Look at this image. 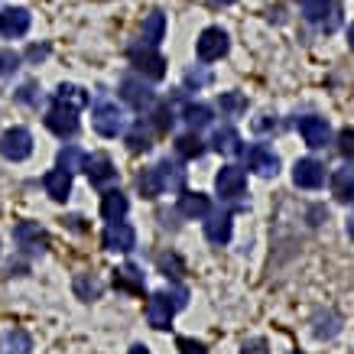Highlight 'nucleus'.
<instances>
[{"instance_id":"20e7f679","label":"nucleus","mask_w":354,"mask_h":354,"mask_svg":"<svg viewBox=\"0 0 354 354\" xmlns=\"http://www.w3.org/2000/svg\"><path fill=\"white\" fill-rule=\"evenodd\" d=\"M227 49H231V39H227V32L221 30V26H208V30H202L198 43H195V53H198L202 62H215V59L227 55Z\"/></svg>"},{"instance_id":"f3484780","label":"nucleus","mask_w":354,"mask_h":354,"mask_svg":"<svg viewBox=\"0 0 354 354\" xmlns=\"http://www.w3.org/2000/svg\"><path fill=\"white\" fill-rule=\"evenodd\" d=\"M205 221V237L212 244H227L231 241V212H208Z\"/></svg>"},{"instance_id":"393cba45","label":"nucleus","mask_w":354,"mask_h":354,"mask_svg":"<svg viewBox=\"0 0 354 354\" xmlns=\"http://www.w3.org/2000/svg\"><path fill=\"white\" fill-rule=\"evenodd\" d=\"M156 172H160V179H162V189H183L185 185V169H179V162L160 160L156 162Z\"/></svg>"},{"instance_id":"4468645a","label":"nucleus","mask_w":354,"mask_h":354,"mask_svg":"<svg viewBox=\"0 0 354 354\" xmlns=\"http://www.w3.org/2000/svg\"><path fill=\"white\" fill-rule=\"evenodd\" d=\"M247 169H254L257 176H263V179L277 176V172H279L277 153L270 150V147H263V143H254V147L247 150Z\"/></svg>"},{"instance_id":"aec40b11","label":"nucleus","mask_w":354,"mask_h":354,"mask_svg":"<svg viewBox=\"0 0 354 354\" xmlns=\"http://www.w3.org/2000/svg\"><path fill=\"white\" fill-rule=\"evenodd\" d=\"M208 212H212L208 195H202V192H183L179 195V215L183 218H205Z\"/></svg>"},{"instance_id":"9b49d317","label":"nucleus","mask_w":354,"mask_h":354,"mask_svg":"<svg viewBox=\"0 0 354 354\" xmlns=\"http://www.w3.org/2000/svg\"><path fill=\"white\" fill-rule=\"evenodd\" d=\"M13 237H17V244H20L23 250H30V254H43L46 247H49V234H46L36 221H20V225L13 227Z\"/></svg>"},{"instance_id":"39448f33","label":"nucleus","mask_w":354,"mask_h":354,"mask_svg":"<svg viewBox=\"0 0 354 354\" xmlns=\"http://www.w3.org/2000/svg\"><path fill=\"white\" fill-rule=\"evenodd\" d=\"M30 153H32V133L26 127H13L0 137V156H3V160L20 162V160H26Z\"/></svg>"},{"instance_id":"7c9ffc66","label":"nucleus","mask_w":354,"mask_h":354,"mask_svg":"<svg viewBox=\"0 0 354 354\" xmlns=\"http://www.w3.org/2000/svg\"><path fill=\"white\" fill-rule=\"evenodd\" d=\"M85 166V153L78 150V147H62L59 150V169H65V172H75V169H82Z\"/></svg>"},{"instance_id":"7ed1b4c3","label":"nucleus","mask_w":354,"mask_h":354,"mask_svg":"<svg viewBox=\"0 0 354 354\" xmlns=\"http://www.w3.org/2000/svg\"><path fill=\"white\" fill-rule=\"evenodd\" d=\"M91 124L101 137H118L127 130V118H124V111L114 104V101H97L95 111H91Z\"/></svg>"},{"instance_id":"f257e3e1","label":"nucleus","mask_w":354,"mask_h":354,"mask_svg":"<svg viewBox=\"0 0 354 354\" xmlns=\"http://www.w3.org/2000/svg\"><path fill=\"white\" fill-rule=\"evenodd\" d=\"M185 302H189V292L183 286H176L169 292H153L150 302H147V319H150L153 328H169L172 315L185 309Z\"/></svg>"},{"instance_id":"a19ab883","label":"nucleus","mask_w":354,"mask_h":354,"mask_svg":"<svg viewBox=\"0 0 354 354\" xmlns=\"http://www.w3.org/2000/svg\"><path fill=\"white\" fill-rule=\"evenodd\" d=\"M23 104H39V95H36V85H23L20 95H17Z\"/></svg>"},{"instance_id":"72a5a7b5","label":"nucleus","mask_w":354,"mask_h":354,"mask_svg":"<svg viewBox=\"0 0 354 354\" xmlns=\"http://www.w3.org/2000/svg\"><path fill=\"white\" fill-rule=\"evenodd\" d=\"M221 111L231 114V118H237L241 111H247V97L241 95V91H225V95H221Z\"/></svg>"},{"instance_id":"58836bf2","label":"nucleus","mask_w":354,"mask_h":354,"mask_svg":"<svg viewBox=\"0 0 354 354\" xmlns=\"http://www.w3.org/2000/svg\"><path fill=\"white\" fill-rule=\"evenodd\" d=\"M176 348H179V354H208V351H205V344L195 342V338H179V342H176Z\"/></svg>"},{"instance_id":"ea45409f","label":"nucleus","mask_w":354,"mask_h":354,"mask_svg":"<svg viewBox=\"0 0 354 354\" xmlns=\"http://www.w3.org/2000/svg\"><path fill=\"white\" fill-rule=\"evenodd\" d=\"M241 354H267V342L263 338H254V342H244Z\"/></svg>"},{"instance_id":"ddd939ff","label":"nucleus","mask_w":354,"mask_h":354,"mask_svg":"<svg viewBox=\"0 0 354 354\" xmlns=\"http://www.w3.org/2000/svg\"><path fill=\"white\" fill-rule=\"evenodd\" d=\"M292 183L299 185V189H319V185L325 183V166L319 160H312V156L296 160V166H292Z\"/></svg>"},{"instance_id":"a211bd4d","label":"nucleus","mask_w":354,"mask_h":354,"mask_svg":"<svg viewBox=\"0 0 354 354\" xmlns=\"http://www.w3.org/2000/svg\"><path fill=\"white\" fill-rule=\"evenodd\" d=\"M43 189L49 198H55V202H65L68 195H72V172L65 169H49L43 176Z\"/></svg>"},{"instance_id":"9d476101","label":"nucleus","mask_w":354,"mask_h":354,"mask_svg":"<svg viewBox=\"0 0 354 354\" xmlns=\"http://www.w3.org/2000/svg\"><path fill=\"white\" fill-rule=\"evenodd\" d=\"M82 169L88 172V179H91V185H97V189H108L114 179H118V169H114V162H111V156H104V153H95V156H85V166Z\"/></svg>"},{"instance_id":"423d86ee","label":"nucleus","mask_w":354,"mask_h":354,"mask_svg":"<svg viewBox=\"0 0 354 354\" xmlns=\"http://www.w3.org/2000/svg\"><path fill=\"white\" fill-rule=\"evenodd\" d=\"M130 62H133V68H137L140 75L153 78V82H160L162 75H166V59H162L153 46H143V49H130Z\"/></svg>"},{"instance_id":"0eeeda50","label":"nucleus","mask_w":354,"mask_h":354,"mask_svg":"<svg viewBox=\"0 0 354 354\" xmlns=\"http://www.w3.org/2000/svg\"><path fill=\"white\" fill-rule=\"evenodd\" d=\"M101 244L108 247V250L127 254V250H133V244H137V231H133L124 218H120V221H108L104 234H101Z\"/></svg>"},{"instance_id":"a18cd8bd","label":"nucleus","mask_w":354,"mask_h":354,"mask_svg":"<svg viewBox=\"0 0 354 354\" xmlns=\"http://www.w3.org/2000/svg\"><path fill=\"white\" fill-rule=\"evenodd\" d=\"M348 237H351V241H354V215L348 218Z\"/></svg>"},{"instance_id":"2f4dec72","label":"nucleus","mask_w":354,"mask_h":354,"mask_svg":"<svg viewBox=\"0 0 354 354\" xmlns=\"http://www.w3.org/2000/svg\"><path fill=\"white\" fill-rule=\"evenodd\" d=\"M114 283H118L120 290L143 292V273H140L137 267H124V270H118V277H114Z\"/></svg>"},{"instance_id":"49530a36","label":"nucleus","mask_w":354,"mask_h":354,"mask_svg":"<svg viewBox=\"0 0 354 354\" xmlns=\"http://www.w3.org/2000/svg\"><path fill=\"white\" fill-rule=\"evenodd\" d=\"M208 3H215V7H227V3H234V0H208Z\"/></svg>"},{"instance_id":"c756f323","label":"nucleus","mask_w":354,"mask_h":354,"mask_svg":"<svg viewBox=\"0 0 354 354\" xmlns=\"http://www.w3.org/2000/svg\"><path fill=\"white\" fill-rule=\"evenodd\" d=\"M183 118H185V124H189L192 130H202V127L212 124V108H208V104H185Z\"/></svg>"},{"instance_id":"6e6552de","label":"nucleus","mask_w":354,"mask_h":354,"mask_svg":"<svg viewBox=\"0 0 354 354\" xmlns=\"http://www.w3.org/2000/svg\"><path fill=\"white\" fill-rule=\"evenodd\" d=\"M46 127L53 130L55 137H75L78 133V111L75 108H65V104H53L49 114H46Z\"/></svg>"},{"instance_id":"473e14b6","label":"nucleus","mask_w":354,"mask_h":354,"mask_svg":"<svg viewBox=\"0 0 354 354\" xmlns=\"http://www.w3.org/2000/svg\"><path fill=\"white\" fill-rule=\"evenodd\" d=\"M127 147L130 153H143V150H150L153 143H150V130L143 127V120L140 124H133V130L127 133Z\"/></svg>"},{"instance_id":"4be33fe9","label":"nucleus","mask_w":354,"mask_h":354,"mask_svg":"<svg viewBox=\"0 0 354 354\" xmlns=\"http://www.w3.org/2000/svg\"><path fill=\"white\" fill-rule=\"evenodd\" d=\"M32 351V338L23 328H10V332L0 335V354H30Z\"/></svg>"},{"instance_id":"e433bc0d","label":"nucleus","mask_w":354,"mask_h":354,"mask_svg":"<svg viewBox=\"0 0 354 354\" xmlns=\"http://www.w3.org/2000/svg\"><path fill=\"white\" fill-rule=\"evenodd\" d=\"M75 290H78V296H82V299H95L97 292H101V283H97V279H91V283H88V277H78L75 279Z\"/></svg>"},{"instance_id":"bb28decb","label":"nucleus","mask_w":354,"mask_h":354,"mask_svg":"<svg viewBox=\"0 0 354 354\" xmlns=\"http://www.w3.org/2000/svg\"><path fill=\"white\" fill-rule=\"evenodd\" d=\"M312 325H315V328H312V332H315V338H335V335H338V328H342V319L328 309V312H319V315L312 319Z\"/></svg>"},{"instance_id":"f704fd0d","label":"nucleus","mask_w":354,"mask_h":354,"mask_svg":"<svg viewBox=\"0 0 354 354\" xmlns=\"http://www.w3.org/2000/svg\"><path fill=\"white\" fill-rule=\"evenodd\" d=\"M17 68H20V55L10 53V49H3V53H0V78L13 75Z\"/></svg>"},{"instance_id":"c85d7f7f","label":"nucleus","mask_w":354,"mask_h":354,"mask_svg":"<svg viewBox=\"0 0 354 354\" xmlns=\"http://www.w3.org/2000/svg\"><path fill=\"white\" fill-rule=\"evenodd\" d=\"M176 153H179L183 160H198V156L205 153V143L198 140V133L192 130V133H183V137L176 140Z\"/></svg>"},{"instance_id":"dca6fc26","label":"nucleus","mask_w":354,"mask_h":354,"mask_svg":"<svg viewBox=\"0 0 354 354\" xmlns=\"http://www.w3.org/2000/svg\"><path fill=\"white\" fill-rule=\"evenodd\" d=\"M120 97L127 101L130 108H137V111L153 108V101H156V95H153L140 78H124V82H120Z\"/></svg>"},{"instance_id":"a878e982","label":"nucleus","mask_w":354,"mask_h":354,"mask_svg":"<svg viewBox=\"0 0 354 354\" xmlns=\"http://www.w3.org/2000/svg\"><path fill=\"white\" fill-rule=\"evenodd\" d=\"M55 104H65V108H85L88 104V91L78 85H59L55 91Z\"/></svg>"},{"instance_id":"c9c22d12","label":"nucleus","mask_w":354,"mask_h":354,"mask_svg":"<svg viewBox=\"0 0 354 354\" xmlns=\"http://www.w3.org/2000/svg\"><path fill=\"white\" fill-rule=\"evenodd\" d=\"M153 127H156V130H169L172 127V108H169V101L153 111Z\"/></svg>"},{"instance_id":"2eb2a0df","label":"nucleus","mask_w":354,"mask_h":354,"mask_svg":"<svg viewBox=\"0 0 354 354\" xmlns=\"http://www.w3.org/2000/svg\"><path fill=\"white\" fill-rule=\"evenodd\" d=\"M30 10H23V7H7V10H0V36L3 39H20L23 32L30 30Z\"/></svg>"},{"instance_id":"cd10ccee","label":"nucleus","mask_w":354,"mask_h":354,"mask_svg":"<svg viewBox=\"0 0 354 354\" xmlns=\"http://www.w3.org/2000/svg\"><path fill=\"white\" fill-rule=\"evenodd\" d=\"M137 185H140V195H143V198H160V195L166 192L156 166H153V169H143V176L137 179Z\"/></svg>"},{"instance_id":"37998d69","label":"nucleus","mask_w":354,"mask_h":354,"mask_svg":"<svg viewBox=\"0 0 354 354\" xmlns=\"http://www.w3.org/2000/svg\"><path fill=\"white\" fill-rule=\"evenodd\" d=\"M127 354H150V348H143V344H133Z\"/></svg>"},{"instance_id":"b1692460","label":"nucleus","mask_w":354,"mask_h":354,"mask_svg":"<svg viewBox=\"0 0 354 354\" xmlns=\"http://www.w3.org/2000/svg\"><path fill=\"white\" fill-rule=\"evenodd\" d=\"M332 195L338 202H354V169H338L332 176Z\"/></svg>"},{"instance_id":"1a4fd4ad","label":"nucleus","mask_w":354,"mask_h":354,"mask_svg":"<svg viewBox=\"0 0 354 354\" xmlns=\"http://www.w3.org/2000/svg\"><path fill=\"white\" fill-rule=\"evenodd\" d=\"M296 127H299L302 140L309 143L312 150H319V147H325V143H332V127H328V120H325V118L306 114V118L296 120Z\"/></svg>"},{"instance_id":"4c0bfd02","label":"nucleus","mask_w":354,"mask_h":354,"mask_svg":"<svg viewBox=\"0 0 354 354\" xmlns=\"http://www.w3.org/2000/svg\"><path fill=\"white\" fill-rule=\"evenodd\" d=\"M338 150H342L344 160L354 162V130H344L342 137H338Z\"/></svg>"},{"instance_id":"f03ea898","label":"nucleus","mask_w":354,"mask_h":354,"mask_svg":"<svg viewBox=\"0 0 354 354\" xmlns=\"http://www.w3.org/2000/svg\"><path fill=\"white\" fill-rule=\"evenodd\" d=\"M302 17L319 30L335 32L342 23V7H338V0H302Z\"/></svg>"},{"instance_id":"79ce46f5","label":"nucleus","mask_w":354,"mask_h":354,"mask_svg":"<svg viewBox=\"0 0 354 354\" xmlns=\"http://www.w3.org/2000/svg\"><path fill=\"white\" fill-rule=\"evenodd\" d=\"M46 53H49V49H46V46H43V49H39V46H32V49H30V55H32V59H43Z\"/></svg>"},{"instance_id":"412c9836","label":"nucleus","mask_w":354,"mask_h":354,"mask_svg":"<svg viewBox=\"0 0 354 354\" xmlns=\"http://www.w3.org/2000/svg\"><path fill=\"white\" fill-rule=\"evenodd\" d=\"M212 150L221 156H237L241 153V133L234 127H218L212 133Z\"/></svg>"},{"instance_id":"c03bdc74","label":"nucleus","mask_w":354,"mask_h":354,"mask_svg":"<svg viewBox=\"0 0 354 354\" xmlns=\"http://www.w3.org/2000/svg\"><path fill=\"white\" fill-rule=\"evenodd\" d=\"M348 46H351V49H354V23H351V26H348Z\"/></svg>"},{"instance_id":"6ab92c4d","label":"nucleus","mask_w":354,"mask_h":354,"mask_svg":"<svg viewBox=\"0 0 354 354\" xmlns=\"http://www.w3.org/2000/svg\"><path fill=\"white\" fill-rule=\"evenodd\" d=\"M127 208H130V202L120 189H108L104 198H101V215H104V221H120V218L127 215Z\"/></svg>"},{"instance_id":"f8f14e48","label":"nucleus","mask_w":354,"mask_h":354,"mask_svg":"<svg viewBox=\"0 0 354 354\" xmlns=\"http://www.w3.org/2000/svg\"><path fill=\"white\" fill-rule=\"evenodd\" d=\"M215 189L221 198H241L247 189V176L241 166H225V169L215 176Z\"/></svg>"},{"instance_id":"5701e85b","label":"nucleus","mask_w":354,"mask_h":354,"mask_svg":"<svg viewBox=\"0 0 354 354\" xmlns=\"http://www.w3.org/2000/svg\"><path fill=\"white\" fill-rule=\"evenodd\" d=\"M162 32H166V17H162L160 10H153L147 20H143V30H140V43L143 46H160V39H162Z\"/></svg>"}]
</instances>
